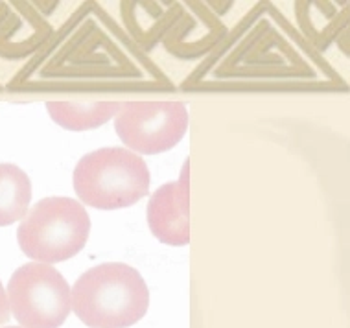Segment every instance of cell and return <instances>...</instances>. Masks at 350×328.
<instances>
[{
    "mask_svg": "<svg viewBox=\"0 0 350 328\" xmlns=\"http://www.w3.org/2000/svg\"><path fill=\"white\" fill-rule=\"evenodd\" d=\"M122 104L118 102H49L46 109L55 124L68 131L96 129L116 116Z\"/></svg>",
    "mask_w": 350,
    "mask_h": 328,
    "instance_id": "7",
    "label": "cell"
},
{
    "mask_svg": "<svg viewBox=\"0 0 350 328\" xmlns=\"http://www.w3.org/2000/svg\"><path fill=\"white\" fill-rule=\"evenodd\" d=\"M8 301L23 328H59L72 310V290L50 264L30 262L12 275Z\"/></svg>",
    "mask_w": 350,
    "mask_h": 328,
    "instance_id": "4",
    "label": "cell"
},
{
    "mask_svg": "<svg viewBox=\"0 0 350 328\" xmlns=\"http://www.w3.org/2000/svg\"><path fill=\"white\" fill-rule=\"evenodd\" d=\"M188 128L183 102H124L115 116L116 135L129 150L157 155L177 146Z\"/></svg>",
    "mask_w": 350,
    "mask_h": 328,
    "instance_id": "5",
    "label": "cell"
},
{
    "mask_svg": "<svg viewBox=\"0 0 350 328\" xmlns=\"http://www.w3.org/2000/svg\"><path fill=\"white\" fill-rule=\"evenodd\" d=\"M148 225L153 236L166 245L190 242V179L188 163L179 181L168 182L153 192L148 203Z\"/></svg>",
    "mask_w": 350,
    "mask_h": 328,
    "instance_id": "6",
    "label": "cell"
},
{
    "mask_svg": "<svg viewBox=\"0 0 350 328\" xmlns=\"http://www.w3.org/2000/svg\"><path fill=\"white\" fill-rule=\"evenodd\" d=\"M91 232V218L83 205L70 197L37 201L21 221L17 240L31 260L55 264L83 249Z\"/></svg>",
    "mask_w": 350,
    "mask_h": 328,
    "instance_id": "3",
    "label": "cell"
},
{
    "mask_svg": "<svg viewBox=\"0 0 350 328\" xmlns=\"http://www.w3.org/2000/svg\"><path fill=\"white\" fill-rule=\"evenodd\" d=\"M6 328H21V327H6Z\"/></svg>",
    "mask_w": 350,
    "mask_h": 328,
    "instance_id": "10",
    "label": "cell"
},
{
    "mask_svg": "<svg viewBox=\"0 0 350 328\" xmlns=\"http://www.w3.org/2000/svg\"><path fill=\"white\" fill-rule=\"evenodd\" d=\"M144 159L126 148H102L81 157L74 170V190L85 205L116 210L135 205L150 192Z\"/></svg>",
    "mask_w": 350,
    "mask_h": 328,
    "instance_id": "2",
    "label": "cell"
},
{
    "mask_svg": "<svg viewBox=\"0 0 350 328\" xmlns=\"http://www.w3.org/2000/svg\"><path fill=\"white\" fill-rule=\"evenodd\" d=\"M31 182L15 164H0V227L25 219L30 213Z\"/></svg>",
    "mask_w": 350,
    "mask_h": 328,
    "instance_id": "8",
    "label": "cell"
},
{
    "mask_svg": "<svg viewBox=\"0 0 350 328\" xmlns=\"http://www.w3.org/2000/svg\"><path fill=\"white\" fill-rule=\"evenodd\" d=\"M10 312H12V308H10L8 293L6 290H4L2 282H0V325H4V323L10 319Z\"/></svg>",
    "mask_w": 350,
    "mask_h": 328,
    "instance_id": "9",
    "label": "cell"
},
{
    "mask_svg": "<svg viewBox=\"0 0 350 328\" xmlns=\"http://www.w3.org/2000/svg\"><path fill=\"white\" fill-rule=\"evenodd\" d=\"M150 308L142 275L122 262H105L85 271L72 288V310L91 328H127Z\"/></svg>",
    "mask_w": 350,
    "mask_h": 328,
    "instance_id": "1",
    "label": "cell"
}]
</instances>
